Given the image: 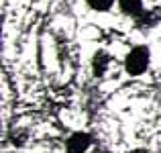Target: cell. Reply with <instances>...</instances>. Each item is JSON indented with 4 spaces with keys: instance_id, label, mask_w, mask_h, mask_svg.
<instances>
[{
    "instance_id": "6da1fadb",
    "label": "cell",
    "mask_w": 161,
    "mask_h": 153,
    "mask_svg": "<svg viewBox=\"0 0 161 153\" xmlns=\"http://www.w3.org/2000/svg\"><path fill=\"white\" fill-rule=\"evenodd\" d=\"M149 61H151L149 49H147L145 45H137V47H133L129 51V55H126L125 70H126V74H130V76H141V74L147 71Z\"/></svg>"
},
{
    "instance_id": "7a4b0ae2",
    "label": "cell",
    "mask_w": 161,
    "mask_h": 153,
    "mask_svg": "<svg viewBox=\"0 0 161 153\" xmlns=\"http://www.w3.org/2000/svg\"><path fill=\"white\" fill-rule=\"evenodd\" d=\"M92 145V137L88 133H71L65 139V153H86Z\"/></svg>"
},
{
    "instance_id": "3957f363",
    "label": "cell",
    "mask_w": 161,
    "mask_h": 153,
    "mask_svg": "<svg viewBox=\"0 0 161 153\" xmlns=\"http://www.w3.org/2000/svg\"><path fill=\"white\" fill-rule=\"evenodd\" d=\"M118 6L126 16H133V19H141L145 12L143 0H118Z\"/></svg>"
},
{
    "instance_id": "277c9868",
    "label": "cell",
    "mask_w": 161,
    "mask_h": 153,
    "mask_svg": "<svg viewBox=\"0 0 161 153\" xmlns=\"http://www.w3.org/2000/svg\"><path fill=\"white\" fill-rule=\"evenodd\" d=\"M108 61H110L108 53H104V51H98V53L94 55V61H92V67H94V76H98V78H100V76L106 71Z\"/></svg>"
},
{
    "instance_id": "5b68a950",
    "label": "cell",
    "mask_w": 161,
    "mask_h": 153,
    "mask_svg": "<svg viewBox=\"0 0 161 153\" xmlns=\"http://www.w3.org/2000/svg\"><path fill=\"white\" fill-rule=\"evenodd\" d=\"M159 19H161V12L157 10V8H155V10H149V12H143V16L141 19H137L139 20V25H141V27H155V25L159 23Z\"/></svg>"
},
{
    "instance_id": "8992f818",
    "label": "cell",
    "mask_w": 161,
    "mask_h": 153,
    "mask_svg": "<svg viewBox=\"0 0 161 153\" xmlns=\"http://www.w3.org/2000/svg\"><path fill=\"white\" fill-rule=\"evenodd\" d=\"M88 2V6L92 8V10H96V12H106L112 8V4L116 2V0H86Z\"/></svg>"
}]
</instances>
